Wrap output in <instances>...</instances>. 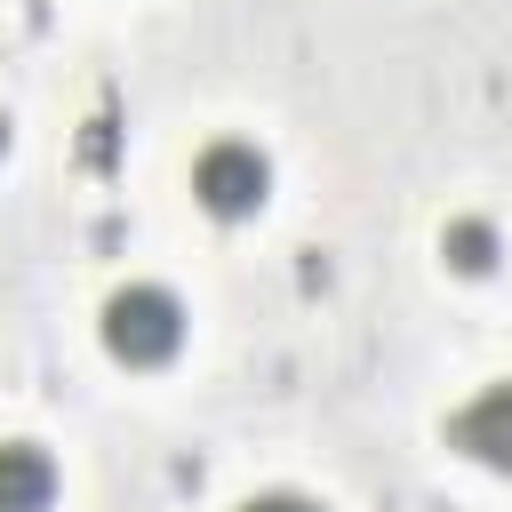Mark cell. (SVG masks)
Wrapping results in <instances>:
<instances>
[{
    "instance_id": "obj_7",
    "label": "cell",
    "mask_w": 512,
    "mask_h": 512,
    "mask_svg": "<svg viewBox=\"0 0 512 512\" xmlns=\"http://www.w3.org/2000/svg\"><path fill=\"white\" fill-rule=\"evenodd\" d=\"M0 152H8V112H0Z\"/></svg>"
},
{
    "instance_id": "obj_5",
    "label": "cell",
    "mask_w": 512,
    "mask_h": 512,
    "mask_svg": "<svg viewBox=\"0 0 512 512\" xmlns=\"http://www.w3.org/2000/svg\"><path fill=\"white\" fill-rule=\"evenodd\" d=\"M440 256H448L456 272H472V280H480V272L496 264V224H488V216H456V224L440 232Z\"/></svg>"
},
{
    "instance_id": "obj_3",
    "label": "cell",
    "mask_w": 512,
    "mask_h": 512,
    "mask_svg": "<svg viewBox=\"0 0 512 512\" xmlns=\"http://www.w3.org/2000/svg\"><path fill=\"white\" fill-rule=\"evenodd\" d=\"M448 440H456L472 464L512 472V384H488L480 400H464V408H456V424H448Z\"/></svg>"
},
{
    "instance_id": "obj_2",
    "label": "cell",
    "mask_w": 512,
    "mask_h": 512,
    "mask_svg": "<svg viewBox=\"0 0 512 512\" xmlns=\"http://www.w3.org/2000/svg\"><path fill=\"white\" fill-rule=\"evenodd\" d=\"M192 192H200V208L208 216H256L264 208V192H272V160L256 152V144H208L200 160H192Z\"/></svg>"
},
{
    "instance_id": "obj_6",
    "label": "cell",
    "mask_w": 512,
    "mask_h": 512,
    "mask_svg": "<svg viewBox=\"0 0 512 512\" xmlns=\"http://www.w3.org/2000/svg\"><path fill=\"white\" fill-rule=\"evenodd\" d=\"M240 512H320L312 496H288V488H272V496H248Z\"/></svg>"
},
{
    "instance_id": "obj_4",
    "label": "cell",
    "mask_w": 512,
    "mask_h": 512,
    "mask_svg": "<svg viewBox=\"0 0 512 512\" xmlns=\"http://www.w3.org/2000/svg\"><path fill=\"white\" fill-rule=\"evenodd\" d=\"M48 496H56V464H48V448H32V440H0V512H48Z\"/></svg>"
},
{
    "instance_id": "obj_1",
    "label": "cell",
    "mask_w": 512,
    "mask_h": 512,
    "mask_svg": "<svg viewBox=\"0 0 512 512\" xmlns=\"http://www.w3.org/2000/svg\"><path fill=\"white\" fill-rule=\"evenodd\" d=\"M176 344H184V304H176L168 288L128 280V288L104 296V352H112V360L160 368V360H176Z\"/></svg>"
}]
</instances>
